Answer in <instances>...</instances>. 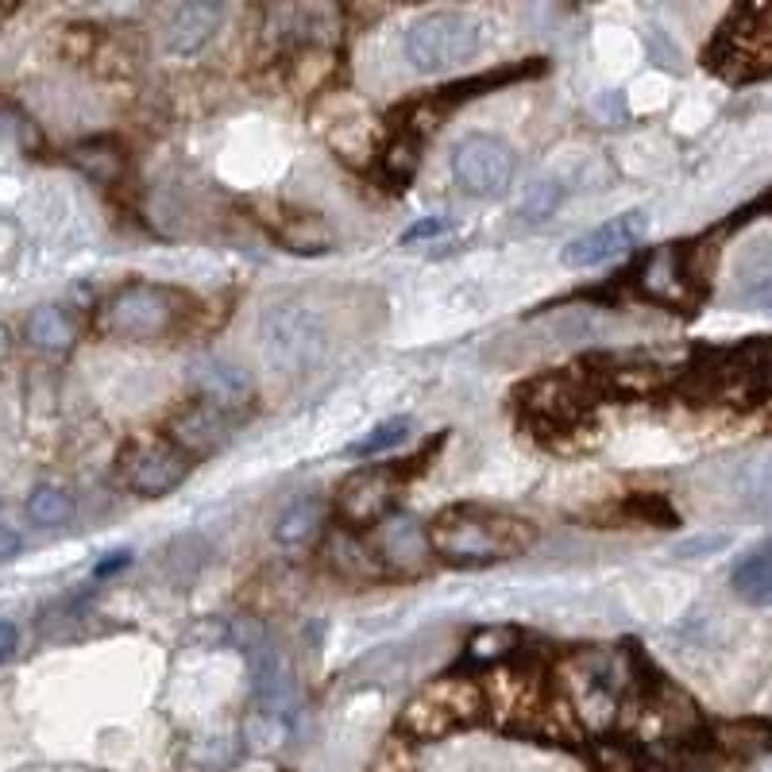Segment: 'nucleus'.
Returning <instances> with one entry per match:
<instances>
[{"label":"nucleus","mask_w":772,"mask_h":772,"mask_svg":"<svg viewBox=\"0 0 772 772\" xmlns=\"http://www.w3.org/2000/svg\"><path fill=\"white\" fill-rule=\"evenodd\" d=\"M189 387L201 402L224 409V414L236 417L240 409L252 402V379H247L244 367L229 364L221 356H205L189 367Z\"/></svg>","instance_id":"f8f14e48"},{"label":"nucleus","mask_w":772,"mask_h":772,"mask_svg":"<svg viewBox=\"0 0 772 772\" xmlns=\"http://www.w3.org/2000/svg\"><path fill=\"white\" fill-rule=\"evenodd\" d=\"M707 66H714L731 82H749L772 70V27L742 24V32L726 27L714 51H707Z\"/></svg>","instance_id":"9b49d317"},{"label":"nucleus","mask_w":772,"mask_h":772,"mask_svg":"<svg viewBox=\"0 0 772 772\" xmlns=\"http://www.w3.org/2000/svg\"><path fill=\"white\" fill-rule=\"evenodd\" d=\"M271 232L290 247V252H324L332 244V232L317 221L314 212H297L279 205V217L271 221Z\"/></svg>","instance_id":"aec40b11"},{"label":"nucleus","mask_w":772,"mask_h":772,"mask_svg":"<svg viewBox=\"0 0 772 772\" xmlns=\"http://www.w3.org/2000/svg\"><path fill=\"white\" fill-rule=\"evenodd\" d=\"M561 197H564L561 182H552V179L537 182V186L529 189L526 197H522V217H526V221H544V217H552V212H556Z\"/></svg>","instance_id":"a878e982"},{"label":"nucleus","mask_w":772,"mask_h":772,"mask_svg":"<svg viewBox=\"0 0 772 772\" xmlns=\"http://www.w3.org/2000/svg\"><path fill=\"white\" fill-rule=\"evenodd\" d=\"M414 433V417H387L379 421L367 437H359L356 444L348 449V456H359V459H371V456H382V452L399 449V444L409 441Z\"/></svg>","instance_id":"4be33fe9"},{"label":"nucleus","mask_w":772,"mask_h":772,"mask_svg":"<svg viewBox=\"0 0 772 772\" xmlns=\"http://www.w3.org/2000/svg\"><path fill=\"white\" fill-rule=\"evenodd\" d=\"M224 9L212 0H189L174 12V20L167 24V51L170 54H197L205 42L212 39V32L221 27Z\"/></svg>","instance_id":"dca6fc26"},{"label":"nucleus","mask_w":772,"mask_h":772,"mask_svg":"<svg viewBox=\"0 0 772 772\" xmlns=\"http://www.w3.org/2000/svg\"><path fill=\"white\" fill-rule=\"evenodd\" d=\"M599 769L603 772H664V769H657L653 761H646V757L634 753V749H626V746H603L599 749Z\"/></svg>","instance_id":"cd10ccee"},{"label":"nucleus","mask_w":772,"mask_h":772,"mask_svg":"<svg viewBox=\"0 0 772 772\" xmlns=\"http://www.w3.org/2000/svg\"><path fill=\"white\" fill-rule=\"evenodd\" d=\"M194 314V297L182 294L162 282H132L101 302L97 329L112 340H136V344H155L170 340Z\"/></svg>","instance_id":"f03ea898"},{"label":"nucleus","mask_w":772,"mask_h":772,"mask_svg":"<svg viewBox=\"0 0 772 772\" xmlns=\"http://www.w3.org/2000/svg\"><path fill=\"white\" fill-rule=\"evenodd\" d=\"M514 151L510 144H502L499 136H487V132H476V136H464L452 151V179L464 189L467 197H499L510 189L514 182Z\"/></svg>","instance_id":"6e6552de"},{"label":"nucleus","mask_w":772,"mask_h":772,"mask_svg":"<svg viewBox=\"0 0 772 772\" xmlns=\"http://www.w3.org/2000/svg\"><path fill=\"white\" fill-rule=\"evenodd\" d=\"M16 657V622L4 618L0 622V661H12Z\"/></svg>","instance_id":"473e14b6"},{"label":"nucleus","mask_w":772,"mask_h":772,"mask_svg":"<svg viewBox=\"0 0 772 772\" xmlns=\"http://www.w3.org/2000/svg\"><path fill=\"white\" fill-rule=\"evenodd\" d=\"M402 476L394 467H359L352 471L336 491V514L348 529H379L387 518H394Z\"/></svg>","instance_id":"1a4fd4ad"},{"label":"nucleus","mask_w":772,"mask_h":772,"mask_svg":"<svg viewBox=\"0 0 772 772\" xmlns=\"http://www.w3.org/2000/svg\"><path fill=\"white\" fill-rule=\"evenodd\" d=\"M24 336L32 348L39 352H51V356H62V352L74 348V321H70L66 314H62L59 306H39L32 317L24 321Z\"/></svg>","instance_id":"6ab92c4d"},{"label":"nucleus","mask_w":772,"mask_h":772,"mask_svg":"<svg viewBox=\"0 0 772 772\" xmlns=\"http://www.w3.org/2000/svg\"><path fill=\"white\" fill-rule=\"evenodd\" d=\"M417 162H421V144H417L409 132H402V136H394L391 144H387V151H382V174H387L391 186L406 189L417 174Z\"/></svg>","instance_id":"5701e85b"},{"label":"nucleus","mask_w":772,"mask_h":772,"mask_svg":"<svg viewBox=\"0 0 772 772\" xmlns=\"http://www.w3.org/2000/svg\"><path fill=\"white\" fill-rule=\"evenodd\" d=\"M502 641H506V634H491V629H487V634H479L476 641H471V653H476L479 661H491V657L506 653V649H502Z\"/></svg>","instance_id":"7c9ffc66"},{"label":"nucleus","mask_w":772,"mask_h":772,"mask_svg":"<svg viewBox=\"0 0 772 772\" xmlns=\"http://www.w3.org/2000/svg\"><path fill=\"white\" fill-rule=\"evenodd\" d=\"M375 552H379L382 564H391L394 572H421L433 556V544H429V526H417L414 518H387L379 529H375Z\"/></svg>","instance_id":"4468645a"},{"label":"nucleus","mask_w":772,"mask_h":772,"mask_svg":"<svg viewBox=\"0 0 772 772\" xmlns=\"http://www.w3.org/2000/svg\"><path fill=\"white\" fill-rule=\"evenodd\" d=\"M769 309H772V302H769Z\"/></svg>","instance_id":"f704fd0d"},{"label":"nucleus","mask_w":772,"mask_h":772,"mask_svg":"<svg viewBox=\"0 0 772 772\" xmlns=\"http://www.w3.org/2000/svg\"><path fill=\"white\" fill-rule=\"evenodd\" d=\"M738 279L749 297L772 290V240H761V244L749 247L746 259L738 264Z\"/></svg>","instance_id":"b1692460"},{"label":"nucleus","mask_w":772,"mask_h":772,"mask_svg":"<svg viewBox=\"0 0 772 772\" xmlns=\"http://www.w3.org/2000/svg\"><path fill=\"white\" fill-rule=\"evenodd\" d=\"M240 653L247 657V669H252V696L255 703L264 707V714L279 722H290L297 711V679L294 669H290L286 653L274 646V637L267 634L264 626H247L236 629Z\"/></svg>","instance_id":"20e7f679"},{"label":"nucleus","mask_w":772,"mask_h":772,"mask_svg":"<svg viewBox=\"0 0 772 772\" xmlns=\"http://www.w3.org/2000/svg\"><path fill=\"white\" fill-rule=\"evenodd\" d=\"M74 162L94 182H117L120 167H124V159L117 155V147H109V144H82V147H74Z\"/></svg>","instance_id":"393cba45"},{"label":"nucleus","mask_w":772,"mask_h":772,"mask_svg":"<svg viewBox=\"0 0 772 772\" xmlns=\"http://www.w3.org/2000/svg\"><path fill=\"white\" fill-rule=\"evenodd\" d=\"M479 51V24L464 12H429L406 35V54L421 74L464 66Z\"/></svg>","instance_id":"39448f33"},{"label":"nucleus","mask_w":772,"mask_h":772,"mask_svg":"<svg viewBox=\"0 0 772 772\" xmlns=\"http://www.w3.org/2000/svg\"><path fill=\"white\" fill-rule=\"evenodd\" d=\"M444 229H449V224H444V217H425V221L409 224V229L402 232V244H417V240H433V236H441Z\"/></svg>","instance_id":"c85d7f7f"},{"label":"nucleus","mask_w":772,"mask_h":772,"mask_svg":"<svg viewBox=\"0 0 772 772\" xmlns=\"http://www.w3.org/2000/svg\"><path fill=\"white\" fill-rule=\"evenodd\" d=\"M77 514V502L66 487L59 483H39L27 499V518L42 529H59V526H70Z\"/></svg>","instance_id":"412c9836"},{"label":"nucleus","mask_w":772,"mask_h":772,"mask_svg":"<svg viewBox=\"0 0 772 772\" xmlns=\"http://www.w3.org/2000/svg\"><path fill=\"white\" fill-rule=\"evenodd\" d=\"M529 414L541 429L549 433H568L584 421L587 414V399L572 387L568 379H541L529 391Z\"/></svg>","instance_id":"2eb2a0df"},{"label":"nucleus","mask_w":772,"mask_h":772,"mask_svg":"<svg viewBox=\"0 0 772 772\" xmlns=\"http://www.w3.org/2000/svg\"><path fill=\"white\" fill-rule=\"evenodd\" d=\"M731 544V537L726 534H707V537H696V541H684L676 549V556H699V552H719V549H726Z\"/></svg>","instance_id":"c756f323"},{"label":"nucleus","mask_w":772,"mask_h":772,"mask_svg":"<svg viewBox=\"0 0 772 772\" xmlns=\"http://www.w3.org/2000/svg\"><path fill=\"white\" fill-rule=\"evenodd\" d=\"M120 483L144 499H162L186 479L189 456L170 437H136L120 452Z\"/></svg>","instance_id":"423d86ee"},{"label":"nucleus","mask_w":772,"mask_h":772,"mask_svg":"<svg viewBox=\"0 0 772 772\" xmlns=\"http://www.w3.org/2000/svg\"><path fill=\"white\" fill-rule=\"evenodd\" d=\"M232 421H236L232 414H224V409L194 399V402H186L179 414L170 417L167 437L179 444L186 456L189 452H212V449H221V444L229 441Z\"/></svg>","instance_id":"ddd939ff"},{"label":"nucleus","mask_w":772,"mask_h":772,"mask_svg":"<svg viewBox=\"0 0 772 772\" xmlns=\"http://www.w3.org/2000/svg\"><path fill=\"white\" fill-rule=\"evenodd\" d=\"M16 549H20V537H16V529H12V526H4V552H0V556H4V561H12V556H16Z\"/></svg>","instance_id":"72a5a7b5"},{"label":"nucleus","mask_w":772,"mask_h":772,"mask_svg":"<svg viewBox=\"0 0 772 772\" xmlns=\"http://www.w3.org/2000/svg\"><path fill=\"white\" fill-rule=\"evenodd\" d=\"M731 587L742 603L772 606V537L749 549L731 572Z\"/></svg>","instance_id":"f3484780"},{"label":"nucleus","mask_w":772,"mask_h":772,"mask_svg":"<svg viewBox=\"0 0 772 772\" xmlns=\"http://www.w3.org/2000/svg\"><path fill=\"white\" fill-rule=\"evenodd\" d=\"M742 499L746 502H761V506H772V459H757L742 471L738 479Z\"/></svg>","instance_id":"bb28decb"},{"label":"nucleus","mask_w":772,"mask_h":772,"mask_svg":"<svg viewBox=\"0 0 772 772\" xmlns=\"http://www.w3.org/2000/svg\"><path fill=\"white\" fill-rule=\"evenodd\" d=\"M534 541V522L491 506H444L429 526L433 556L456 568H487V564L510 561Z\"/></svg>","instance_id":"f257e3e1"},{"label":"nucleus","mask_w":772,"mask_h":772,"mask_svg":"<svg viewBox=\"0 0 772 772\" xmlns=\"http://www.w3.org/2000/svg\"><path fill=\"white\" fill-rule=\"evenodd\" d=\"M259 348L274 375L282 379H302L324 359L329 348V332L317 309H309L297 297H282L274 306H267L264 321H259Z\"/></svg>","instance_id":"7ed1b4c3"},{"label":"nucleus","mask_w":772,"mask_h":772,"mask_svg":"<svg viewBox=\"0 0 772 772\" xmlns=\"http://www.w3.org/2000/svg\"><path fill=\"white\" fill-rule=\"evenodd\" d=\"M646 229H649L646 212L629 209V212H622V217H611L606 224H599V229L576 236L568 247H564L561 259H564V267H572V271L614 264V259H622V255L634 252V247L646 240Z\"/></svg>","instance_id":"9d476101"},{"label":"nucleus","mask_w":772,"mask_h":772,"mask_svg":"<svg viewBox=\"0 0 772 772\" xmlns=\"http://www.w3.org/2000/svg\"><path fill=\"white\" fill-rule=\"evenodd\" d=\"M483 711V691L464 679H441L437 688L421 691L402 714V731L409 738H441V734L456 731L476 722Z\"/></svg>","instance_id":"0eeeda50"},{"label":"nucleus","mask_w":772,"mask_h":772,"mask_svg":"<svg viewBox=\"0 0 772 772\" xmlns=\"http://www.w3.org/2000/svg\"><path fill=\"white\" fill-rule=\"evenodd\" d=\"M127 564H132V552H127V549H117V552H109V556H105L101 564H97L94 576H97V579H105V576H112V572L127 568Z\"/></svg>","instance_id":"2f4dec72"},{"label":"nucleus","mask_w":772,"mask_h":772,"mask_svg":"<svg viewBox=\"0 0 772 772\" xmlns=\"http://www.w3.org/2000/svg\"><path fill=\"white\" fill-rule=\"evenodd\" d=\"M321 526H324L321 499L302 494V499H294L279 514V522H274V541L286 544V549H302V544H309L317 534H321Z\"/></svg>","instance_id":"a211bd4d"}]
</instances>
